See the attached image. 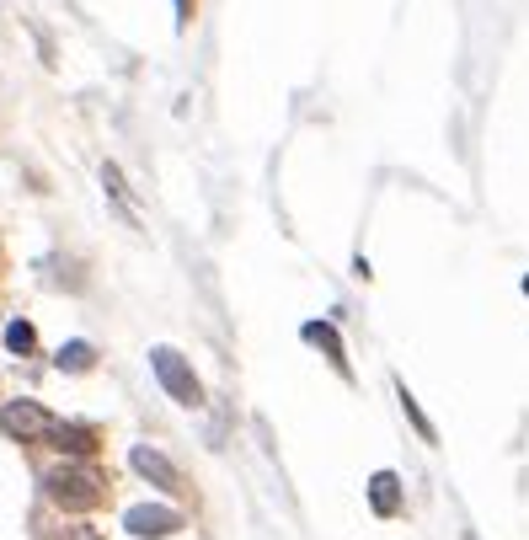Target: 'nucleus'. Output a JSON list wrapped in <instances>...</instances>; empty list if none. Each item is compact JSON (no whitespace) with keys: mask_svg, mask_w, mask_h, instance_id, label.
<instances>
[{"mask_svg":"<svg viewBox=\"0 0 529 540\" xmlns=\"http://www.w3.org/2000/svg\"><path fill=\"white\" fill-rule=\"evenodd\" d=\"M43 492H49V503H59L65 514H86V508L102 503V476L86 471V466H54L43 476Z\"/></svg>","mask_w":529,"mask_h":540,"instance_id":"nucleus-1","label":"nucleus"},{"mask_svg":"<svg viewBox=\"0 0 529 540\" xmlns=\"http://www.w3.org/2000/svg\"><path fill=\"white\" fill-rule=\"evenodd\" d=\"M150 369H155V380H161V391L171 401H182V407H204V380L193 375V364L182 359L177 348H155Z\"/></svg>","mask_w":529,"mask_h":540,"instance_id":"nucleus-2","label":"nucleus"},{"mask_svg":"<svg viewBox=\"0 0 529 540\" xmlns=\"http://www.w3.org/2000/svg\"><path fill=\"white\" fill-rule=\"evenodd\" d=\"M49 407L43 401H33V396H17V401H0V434L6 439H43L49 434Z\"/></svg>","mask_w":529,"mask_h":540,"instance_id":"nucleus-3","label":"nucleus"},{"mask_svg":"<svg viewBox=\"0 0 529 540\" xmlns=\"http://www.w3.org/2000/svg\"><path fill=\"white\" fill-rule=\"evenodd\" d=\"M123 530L139 535V540H166V535L182 530V514L166 503H134V508H123Z\"/></svg>","mask_w":529,"mask_h":540,"instance_id":"nucleus-4","label":"nucleus"},{"mask_svg":"<svg viewBox=\"0 0 529 540\" xmlns=\"http://www.w3.org/2000/svg\"><path fill=\"white\" fill-rule=\"evenodd\" d=\"M129 466L145 476V482H155V487H177V466H171V460L155 450V444H134V450H129Z\"/></svg>","mask_w":529,"mask_h":540,"instance_id":"nucleus-5","label":"nucleus"},{"mask_svg":"<svg viewBox=\"0 0 529 540\" xmlns=\"http://www.w3.org/2000/svg\"><path fill=\"white\" fill-rule=\"evenodd\" d=\"M43 439H49L54 450H65V455H91L97 450V428H86V423H49Z\"/></svg>","mask_w":529,"mask_h":540,"instance_id":"nucleus-6","label":"nucleus"},{"mask_svg":"<svg viewBox=\"0 0 529 540\" xmlns=\"http://www.w3.org/2000/svg\"><path fill=\"white\" fill-rule=\"evenodd\" d=\"M300 337H305V343H316V348L326 353V359H332V369H337V375L348 380V353H342V337L332 332V321H310V327H305Z\"/></svg>","mask_w":529,"mask_h":540,"instance_id":"nucleus-7","label":"nucleus"},{"mask_svg":"<svg viewBox=\"0 0 529 540\" xmlns=\"http://www.w3.org/2000/svg\"><path fill=\"white\" fill-rule=\"evenodd\" d=\"M369 508H375L380 519H391V514H401V482H396L391 471L369 476Z\"/></svg>","mask_w":529,"mask_h":540,"instance_id":"nucleus-8","label":"nucleus"},{"mask_svg":"<svg viewBox=\"0 0 529 540\" xmlns=\"http://www.w3.org/2000/svg\"><path fill=\"white\" fill-rule=\"evenodd\" d=\"M0 343H6V353H33L38 348V332H33V321H6V332H0Z\"/></svg>","mask_w":529,"mask_h":540,"instance_id":"nucleus-9","label":"nucleus"},{"mask_svg":"<svg viewBox=\"0 0 529 540\" xmlns=\"http://www.w3.org/2000/svg\"><path fill=\"white\" fill-rule=\"evenodd\" d=\"M396 401H401V412H407V423L417 428V434H423L428 444H439V428H433V423L423 418V407H417V396L407 391V385H396Z\"/></svg>","mask_w":529,"mask_h":540,"instance_id":"nucleus-10","label":"nucleus"},{"mask_svg":"<svg viewBox=\"0 0 529 540\" xmlns=\"http://www.w3.org/2000/svg\"><path fill=\"white\" fill-rule=\"evenodd\" d=\"M59 369H65V375H81V369H91V364H97V348H91V343H65V348H59V359H54Z\"/></svg>","mask_w":529,"mask_h":540,"instance_id":"nucleus-11","label":"nucleus"},{"mask_svg":"<svg viewBox=\"0 0 529 540\" xmlns=\"http://www.w3.org/2000/svg\"><path fill=\"white\" fill-rule=\"evenodd\" d=\"M102 182H107V193H113V198H123V193H129V188H123V172H118L113 161L102 166Z\"/></svg>","mask_w":529,"mask_h":540,"instance_id":"nucleus-12","label":"nucleus"},{"mask_svg":"<svg viewBox=\"0 0 529 540\" xmlns=\"http://www.w3.org/2000/svg\"><path fill=\"white\" fill-rule=\"evenodd\" d=\"M177 22H182V27L193 22V0H177Z\"/></svg>","mask_w":529,"mask_h":540,"instance_id":"nucleus-13","label":"nucleus"},{"mask_svg":"<svg viewBox=\"0 0 529 540\" xmlns=\"http://www.w3.org/2000/svg\"><path fill=\"white\" fill-rule=\"evenodd\" d=\"M524 295H529V279H524Z\"/></svg>","mask_w":529,"mask_h":540,"instance_id":"nucleus-14","label":"nucleus"}]
</instances>
